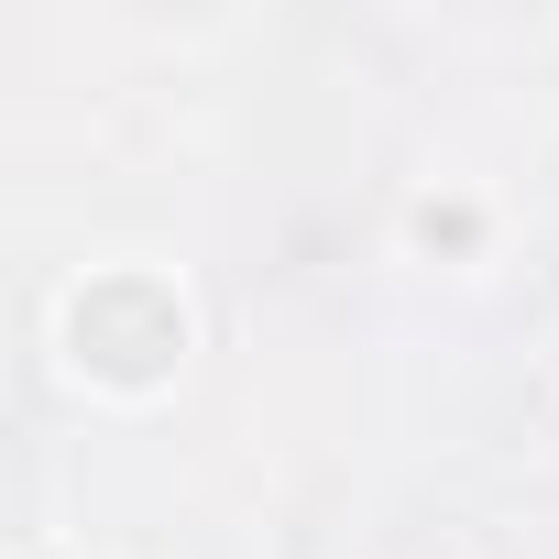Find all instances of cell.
Masks as SVG:
<instances>
[{
  "instance_id": "2",
  "label": "cell",
  "mask_w": 559,
  "mask_h": 559,
  "mask_svg": "<svg viewBox=\"0 0 559 559\" xmlns=\"http://www.w3.org/2000/svg\"><path fill=\"white\" fill-rule=\"evenodd\" d=\"M417 241H439V252H461V241H472V209H439V198H428V209H417Z\"/></svg>"
},
{
  "instance_id": "1",
  "label": "cell",
  "mask_w": 559,
  "mask_h": 559,
  "mask_svg": "<svg viewBox=\"0 0 559 559\" xmlns=\"http://www.w3.org/2000/svg\"><path fill=\"white\" fill-rule=\"evenodd\" d=\"M67 341H78L88 373H110V384H154V373L187 352V319H176V297L154 286V274H99V286L67 308Z\"/></svg>"
}]
</instances>
